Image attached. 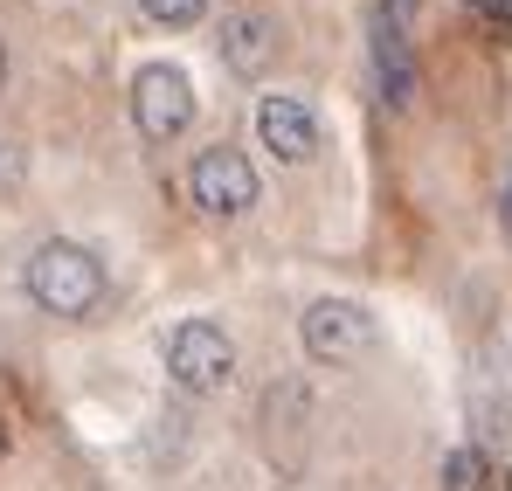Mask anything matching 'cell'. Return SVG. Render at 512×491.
Here are the masks:
<instances>
[{"mask_svg":"<svg viewBox=\"0 0 512 491\" xmlns=\"http://www.w3.org/2000/svg\"><path fill=\"white\" fill-rule=\"evenodd\" d=\"M187 194H194V208L201 215H215V222H236V215H250L256 208V166L243 146H201L194 166H187Z\"/></svg>","mask_w":512,"mask_h":491,"instance_id":"obj_4","label":"cell"},{"mask_svg":"<svg viewBox=\"0 0 512 491\" xmlns=\"http://www.w3.org/2000/svg\"><path fill=\"white\" fill-rule=\"evenodd\" d=\"M0 187H21V153L0 139Z\"/></svg>","mask_w":512,"mask_h":491,"instance_id":"obj_13","label":"cell"},{"mask_svg":"<svg viewBox=\"0 0 512 491\" xmlns=\"http://www.w3.org/2000/svg\"><path fill=\"white\" fill-rule=\"evenodd\" d=\"M374 83H381V97H388L395 111L416 104V49H409V35L374 28Z\"/></svg>","mask_w":512,"mask_h":491,"instance_id":"obj_8","label":"cell"},{"mask_svg":"<svg viewBox=\"0 0 512 491\" xmlns=\"http://www.w3.org/2000/svg\"><path fill=\"white\" fill-rule=\"evenodd\" d=\"M21 291H28V305H35V312H49V319H90V312L104 305L111 277H104L97 249L70 243V236H49V243L28 256Z\"/></svg>","mask_w":512,"mask_h":491,"instance_id":"obj_1","label":"cell"},{"mask_svg":"<svg viewBox=\"0 0 512 491\" xmlns=\"http://www.w3.org/2000/svg\"><path fill=\"white\" fill-rule=\"evenodd\" d=\"M146 7V21H160V28H194L201 14H208V0H139Z\"/></svg>","mask_w":512,"mask_h":491,"instance_id":"obj_10","label":"cell"},{"mask_svg":"<svg viewBox=\"0 0 512 491\" xmlns=\"http://www.w3.org/2000/svg\"><path fill=\"white\" fill-rule=\"evenodd\" d=\"M298 346H305V360H319V367H353V360H367V353L381 346V326H374V312H367L360 298H319V305L298 319Z\"/></svg>","mask_w":512,"mask_h":491,"instance_id":"obj_3","label":"cell"},{"mask_svg":"<svg viewBox=\"0 0 512 491\" xmlns=\"http://www.w3.org/2000/svg\"><path fill=\"white\" fill-rule=\"evenodd\" d=\"M499 222H506V236H512V187L499 194Z\"/></svg>","mask_w":512,"mask_h":491,"instance_id":"obj_14","label":"cell"},{"mask_svg":"<svg viewBox=\"0 0 512 491\" xmlns=\"http://www.w3.org/2000/svg\"><path fill=\"white\" fill-rule=\"evenodd\" d=\"M471 14H478L485 28H499V35H512V0H471Z\"/></svg>","mask_w":512,"mask_h":491,"instance_id":"obj_12","label":"cell"},{"mask_svg":"<svg viewBox=\"0 0 512 491\" xmlns=\"http://www.w3.org/2000/svg\"><path fill=\"white\" fill-rule=\"evenodd\" d=\"M443 491H492V457L485 450H450L443 457Z\"/></svg>","mask_w":512,"mask_h":491,"instance_id":"obj_9","label":"cell"},{"mask_svg":"<svg viewBox=\"0 0 512 491\" xmlns=\"http://www.w3.org/2000/svg\"><path fill=\"white\" fill-rule=\"evenodd\" d=\"M132 125H139L153 146L180 139V132L194 125V77H187L180 63H146V70L132 77Z\"/></svg>","mask_w":512,"mask_h":491,"instance_id":"obj_5","label":"cell"},{"mask_svg":"<svg viewBox=\"0 0 512 491\" xmlns=\"http://www.w3.org/2000/svg\"><path fill=\"white\" fill-rule=\"evenodd\" d=\"M160 360H167V381L180 395H194V402H208V395H222L236 381V339L215 319H180L167 332V346H160Z\"/></svg>","mask_w":512,"mask_h":491,"instance_id":"obj_2","label":"cell"},{"mask_svg":"<svg viewBox=\"0 0 512 491\" xmlns=\"http://www.w3.org/2000/svg\"><path fill=\"white\" fill-rule=\"evenodd\" d=\"M215 49H222V63L236 70V77H263L270 63H277V21L270 14H222V35H215Z\"/></svg>","mask_w":512,"mask_h":491,"instance_id":"obj_7","label":"cell"},{"mask_svg":"<svg viewBox=\"0 0 512 491\" xmlns=\"http://www.w3.org/2000/svg\"><path fill=\"white\" fill-rule=\"evenodd\" d=\"M256 146H263L277 166H305L312 153H319V118H312L298 97L270 90V97L256 104Z\"/></svg>","mask_w":512,"mask_h":491,"instance_id":"obj_6","label":"cell"},{"mask_svg":"<svg viewBox=\"0 0 512 491\" xmlns=\"http://www.w3.org/2000/svg\"><path fill=\"white\" fill-rule=\"evenodd\" d=\"M416 7H423V0H374V28H395V35H409Z\"/></svg>","mask_w":512,"mask_h":491,"instance_id":"obj_11","label":"cell"},{"mask_svg":"<svg viewBox=\"0 0 512 491\" xmlns=\"http://www.w3.org/2000/svg\"><path fill=\"white\" fill-rule=\"evenodd\" d=\"M0 83H7V49H0Z\"/></svg>","mask_w":512,"mask_h":491,"instance_id":"obj_15","label":"cell"}]
</instances>
